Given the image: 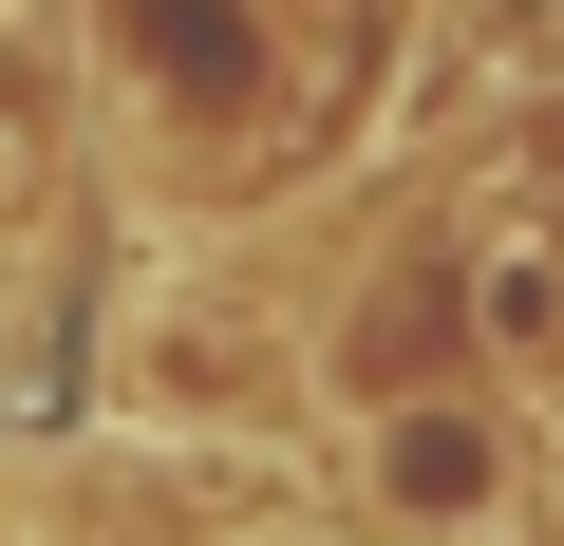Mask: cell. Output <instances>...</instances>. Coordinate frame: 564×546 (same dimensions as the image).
I'll return each instance as SVG.
<instances>
[{
	"mask_svg": "<svg viewBox=\"0 0 564 546\" xmlns=\"http://www.w3.org/2000/svg\"><path fill=\"white\" fill-rule=\"evenodd\" d=\"M358 508L414 527V546H489V527L527 508V433H508L489 396H377V415H358Z\"/></svg>",
	"mask_w": 564,
	"mask_h": 546,
	"instance_id": "6da1fadb",
	"label": "cell"
},
{
	"mask_svg": "<svg viewBox=\"0 0 564 546\" xmlns=\"http://www.w3.org/2000/svg\"><path fill=\"white\" fill-rule=\"evenodd\" d=\"M226 358H245V321L151 302V321H113V415H151V433H226V415H263V377H226Z\"/></svg>",
	"mask_w": 564,
	"mask_h": 546,
	"instance_id": "7a4b0ae2",
	"label": "cell"
}]
</instances>
